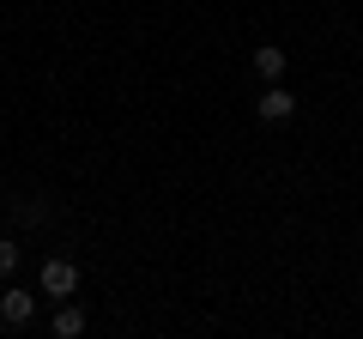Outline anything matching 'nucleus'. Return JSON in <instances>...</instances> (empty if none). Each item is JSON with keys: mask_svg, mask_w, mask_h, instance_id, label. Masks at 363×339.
I'll return each instance as SVG.
<instances>
[{"mask_svg": "<svg viewBox=\"0 0 363 339\" xmlns=\"http://www.w3.org/2000/svg\"><path fill=\"white\" fill-rule=\"evenodd\" d=\"M37 285H43V297H73V291H79V267H73V261H61V255H55V261H43Z\"/></svg>", "mask_w": 363, "mask_h": 339, "instance_id": "1", "label": "nucleus"}, {"mask_svg": "<svg viewBox=\"0 0 363 339\" xmlns=\"http://www.w3.org/2000/svg\"><path fill=\"white\" fill-rule=\"evenodd\" d=\"M30 315H37V291H25V285L0 291V321H6V327H25Z\"/></svg>", "mask_w": 363, "mask_h": 339, "instance_id": "2", "label": "nucleus"}, {"mask_svg": "<svg viewBox=\"0 0 363 339\" xmlns=\"http://www.w3.org/2000/svg\"><path fill=\"white\" fill-rule=\"evenodd\" d=\"M255 116H260V121H291V116H297V97H291L285 85H267L260 104H255Z\"/></svg>", "mask_w": 363, "mask_h": 339, "instance_id": "3", "label": "nucleus"}, {"mask_svg": "<svg viewBox=\"0 0 363 339\" xmlns=\"http://www.w3.org/2000/svg\"><path fill=\"white\" fill-rule=\"evenodd\" d=\"M285 61H291V55L272 49V43H267V49H255V73L267 79V85H279V79H285Z\"/></svg>", "mask_w": 363, "mask_h": 339, "instance_id": "4", "label": "nucleus"}, {"mask_svg": "<svg viewBox=\"0 0 363 339\" xmlns=\"http://www.w3.org/2000/svg\"><path fill=\"white\" fill-rule=\"evenodd\" d=\"M49 327H55V339H79V333H85V309H73V303H61Z\"/></svg>", "mask_w": 363, "mask_h": 339, "instance_id": "5", "label": "nucleus"}, {"mask_svg": "<svg viewBox=\"0 0 363 339\" xmlns=\"http://www.w3.org/2000/svg\"><path fill=\"white\" fill-rule=\"evenodd\" d=\"M13 267H18V243H13V236H0V273H13Z\"/></svg>", "mask_w": 363, "mask_h": 339, "instance_id": "6", "label": "nucleus"}]
</instances>
